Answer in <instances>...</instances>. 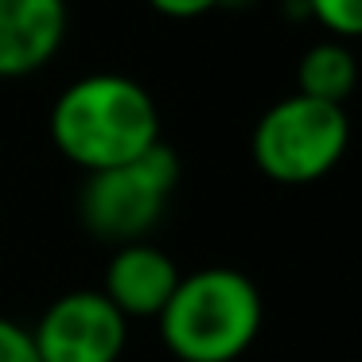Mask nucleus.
Returning <instances> with one entry per match:
<instances>
[{
    "label": "nucleus",
    "mask_w": 362,
    "mask_h": 362,
    "mask_svg": "<svg viewBox=\"0 0 362 362\" xmlns=\"http://www.w3.org/2000/svg\"><path fill=\"white\" fill-rule=\"evenodd\" d=\"M32 339L40 362H121L129 320L102 288H71L43 308Z\"/></svg>",
    "instance_id": "nucleus-5"
},
{
    "label": "nucleus",
    "mask_w": 362,
    "mask_h": 362,
    "mask_svg": "<svg viewBox=\"0 0 362 362\" xmlns=\"http://www.w3.org/2000/svg\"><path fill=\"white\" fill-rule=\"evenodd\" d=\"M148 4L168 20H195V16L222 8V0H148Z\"/></svg>",
    "instance_id": "nucleus-11"
},
{
    "label": "nucleus",
    "mask_w": 362,
    "mask_h": 362,
    "mask_svg": "<svg viewBox=\"0 0 362 362\" xmlns=\"http://www.w3.org/2000/svg\"><path fill=\"white\" fill-rule=\"evenodd\" d=\"M164 141L156 98L129 74H82L51 105V144L82 172H102L144 156Z\"/></svg>",
    "instance_id": "nucleus-1"
},
{
    "label": "nucleus",
    "mask_w": 362,
    "mask_h": 362,
    "mask_svg": "<svg viewBox=\"0 0 362 362\" xmlns=\"http://www.w3.org/2000/svg\"><path fill=\"white\" fill-rule=\"evenodd\" d=\"M66 28V0H0V78L43 71L63 47Z\"/></svg>",
    "instance_id": "nucleus-6"
},
{
    "label": "nucleus",
    "mask_w": 362,
    "mask_h": 362,
    "mask_svg": "<svg viewBox=\"0 0 362 362\" xmlns=\"http://www.w3.org/2000/svg\"><path fill=\"white\" fill-rule=\"evenodd\" d=\"M180 175V156L164 141L129 164L90 172L78 191V218L86 234L110 242L113 250L129 242H148V234L164 222Z\"/></svg>",
    "instance_id": "nucleus-3"
},
{
    "label": "nucleus",
    "mask_w": 362,
    "mask_h": 362,
    "mask_svg": "<svg viewBox=\"0 0 362 362\" xmlns=\"http://www.w3.org/2000/svg\"><path fill=\"white\" fill-rule=\"evenodd\" d=\"M304 16H312L331 40H362V0H300Z\"/></svg>",
    "instance_id": "nucleus-9"
},
{
    "label": "nucleus",
    "mask_w": 362,
    "mask_h": 362,
    "mask_svg": "<svg viewBox=\"0 0 362 362\" xmlns=\"http://www.w3.org/2000/svg\"><path fill=\"white\" fill-rule=\"evenodd\" d=\"M354 86H358V59H354L351 43L320 40L300 55L296 94L320 98V102H331V105H346Z\"/></svg>",
    "instance_id": "nucleus-8"
},
{
    "label": "nucleus",
    "mask_w": 362,
    "mask_h": 362,
    "mask_svg": "<svg viewBox=\"0 0 362 362\" xmlns=\"http://www.w3.org/2000/svg\"><path fill=\"white\" fill-rule=\"evenodd\" d=\"M351 148V117L343 105L308 94H288L273 102L253 125V164L261 175L284 187L320 183L343 164Z\"/></svg>",
    "instance_id": "nucleus-4"
},
{
    "label": "nucleus",
    "mask_w": 362,
    "mask_h": 362,
    "mask_svg": "<svg viewBox=\"0 0 362 362\" xmlns=\"http://www.w3.org/2000/svg\"><path fill=\"white\" fill-rule=\"evenodd\" d=\"M156 323L180 362H238L261 335L265 300L242 269L206 265L180 276Z\"/></svg>",
    "instance_id": "nucleus-2"
},
{
    "label": "nucleus",
    "mask_w": 362,
    "mask_h": 362,
    "mask_svg": "<svg viewBox=\"0 0 362 362\" xmlns=\"http://www.w3.org/2000/svg\"><path fill=\"white\" fill-rule=\"evenodd\" d=\"M0 362H40L32 327L8 320V315H0Z\"/></svg>",
    "instance_id": "nucleus-10"
},
{
    "label": "nucleus",
    "mask_w": 362,
    "mask_h": 362,
    "mask_svg": "<svg viewBox=\"0 0 362 362\" xmlns=\"http://www.w3.org/2000/svg\"><path fill=\"white\" fill-rule=\"evenodd\" d=\"M180 265L156 242L117 245L105 265L102 292L125 320H156L180 284Z\"/></svg>",
    "instance_id": "nucleus-7"
}]
</instances>
